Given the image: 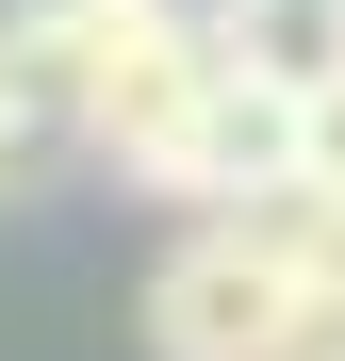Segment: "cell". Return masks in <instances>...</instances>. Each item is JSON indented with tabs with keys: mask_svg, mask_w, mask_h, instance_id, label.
I'll use <instances>...</instances> for the list:
<instances>
[{
	"mask_svg": "<svg viewBox=\"0 0 345 361\" xmlns=\"http://www.w3.org/2000/svg\"><path fill=\"white\" fill-rule=\"evenodd\" d=\"M181 17V0H17L0 17V180L17 164H83V115L115 99V66Z\"/></svg>",
	"mask_w": 345,
	"mask_h": 361,
	"instance_id": "1",
	"label": "cell"
},
{
	"mask_svg": "<svg viewBox=\"0 0 345 361\" xmlns=\"http://www.w3.org/2000/svg\"><path fill=\"white\" fill-rule=\"evenodd\" d=\"M148 361H296L313 345V295H296V263L263 247V214H214V230H181V247L148 263Z\"/></svg>",
	"mask_w": 345,
	"mask_h": 361,
	"instance_id": "2",
	"label": "cell"
},
{
	"mask_svg": "<svg viewBox=\"0 0 345 361\" xmlns=\"http://www.w3.org/2000/svg\"><path fill=\"white\" fill-rule=\"evenodd\" d=\"M279 180H296V99H279V82H247V66H214V82L181 99V132L148 148V180H132V197L247 214V197H279Z\"/></svg>",
	"mask_w": 345,
	"mask_h": 361,
	"instance_id": "3",
	"label": "cell"
},
{
	"mask_svg": "<svg viewBox=\"0 0 345 361\" xmlns=\"http://www.w3.org/2000/svg\"><path fill=\"white\" fill-rule=\"evenodd\" d=\"M198 33H214V66H247L279 99L345 82V0H198Z\"/></svg>",
	"mask_w": 345,
	"mask_h": 361,
	"instance_id": "4",
	"label": "cell"
},
{
	"mask_svg": "<svg viewBox=\"0 0 345 361\" xmlns=\"http://www.w3.org/2000/svg\"><path fill=\"white\" fill-rule=\"evenodd\" d=\"M247 214H263V247L296 263V295H313V329L345 345V197H329V180H279V197H247Z\"/></svg>",
	"mask_w": 345,
	"mask_h": 361,
	"instance_id": "5",
	"label": "cell"
},
{
	"mask_svg": "<svg viewBox=\"0 0 345 361\" xmlns=\"http://www.w3.org/2000/svg\"><path fill=\"white\" fill-rule=\"evenodd\" d=\"M296 180H329V197H345V82L296 99Z\"/></svg>",
	"mask_w": 345,
	"mask_h": 361,
	"instance_id": "6",
	"label": "cell"
},
{
	"mask_svg": "<svg viewBox=\"0 0 345 361\" xmlns=\"http://www.w3.org/2000/svg\"><path fill=\"white\" fill-rule=\"evenodd\" d=\"M296 361H345V345H329V329H313V345H296Z\"/></svg>",
	"mask_w": 345,
	"mask_h": 361,
	"instance_id": "7",
	"label": "cell"
}]
</instances>
